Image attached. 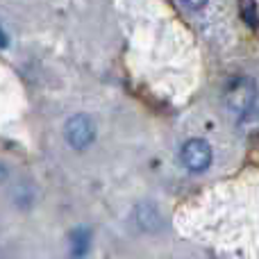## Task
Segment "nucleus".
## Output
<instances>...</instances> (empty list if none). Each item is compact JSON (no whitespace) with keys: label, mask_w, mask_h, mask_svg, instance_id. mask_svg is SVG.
Masks as SVG:
<instances>
[{"label":"nucleus","mask_w":259,"mask_h":259,"mask_svg":"<svg viewBox=\"0 0 259 259\" xmlns=\"http://www.w3.org/2000/svg\"><path fill=\"white\" fill-rule=\"evenodd\" d=\"M180 3H182L184 7H189V9H202L207 5V0H180Z\"/></svg>","instance_id":"nucleus-4"},{"label":"nucleus","mask_w":259,"mask_h":259,"mask_svg":"<svg viewBox=\"0 0 259 259\" xmlns=\"http://www.w3.org/2000/svg\"><path fill=\"white\" fill-rule=\"evenodd\" d=\"M96 139V125L87 114H75L73 118H68L66 123V141L71 143L75 150H84L94 143Z\"/></svg>","instance_id":"nucleus-3"},{"label":"nucleus","mask_w":259,"mask_h":259,"mask_svg":"<svg viewBox=\"0 0 259 259\" xmlns=\"http://www.w3.org/2000/svg\"><path fill=\"white\" fill-rule=\"evenodd\" d=\"M0 46H5V34H3V30H0Z\"/></svg>","instance_id":"nucleus-5"},{"label":"nucleus","mask_w":259,"mask_h":259,"mask_svg":"<svg viewBox=\"0 0 259 259\" xmlns=\"http://www.w3.org/2000/svg\"><path fill=\"white\" fill-rule=\"evenodd\" d=\"M225 107L234 114H246L255 105L257 98V87L250 77H234L228 87H225Z\"/></svg>","instance_id":"nucleus-1"},{"label":"nucleus","mask_w":259,"mask_h":259,"mask_svg":"<svg viewBox=\"0 0 259 259\" xmlns=\"http://www.w3.org/2000/svg\"><path fill=\"white\" fill-rule=\"evenodd\" d=\"M211 146L202 139H191L182 146L180 150V159H182L184 168L191 170V173H202V170L209 168L211 164Z\"/></svg>","instance_id":"nucleus-2"}]
</instances>
